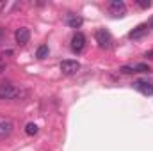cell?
I'll return each mask as SVG.
<instances>
[{"label": "cell", "instance_id": "17", "mask_svg": "<svg viewBox=\"0 0 153 151\" xmlns=\"http://www.w3.org/2000/svg\"><path fill=\"white\" fill-rule=\"evenodd\" d=\"M2 43H4V29L0 27V44H2Z\"/></svg>", "mask_w": 153, "mask_h": 151}, {"label": "cell", "instance_id": "11", "mask_svg": "<svg viewBox=\"0 0 153 151\" xmlns=\"http://www.w3.org/2000/svg\"><path fill=\"white\" fill-rule=\"evenodd\" d=\"M132 70H134V73H150V71H152V68H150L148 64H144V62L132 64Z\"/></svg>", "mask_w": 153, "mask_h": 151}, {"label": "cell", "instance_id": "16", "mask_svg": "<svg viewBox=\"0 0 153 151\" xmlns=\"http://www.w3.org/2000/svg\"><path fill=\"white\" fill-rule=\"evenodd\" d=\"M4 70H5V64H4V61H2V59H0V75H2V73H4Z\"/></svg>", "mask_w": 153, "mask_h": 151}, {"label": "cell", "instance_id": "12", "mask_svg": "<svg viewBox=\"0 0 153 151\" xmlns=\"http://www.w3.org/2000/svg\"><path fill=\"white\" fill-rule=\"evenodd\" d=\"M48 53H50L48 44H41L38 50H36V57H38V59H45V57H48Z\"/></svg>", "mask_w": 153, "mask_h": 151}, {"label": "cell", "instance_id": "7", "mask_svg": "<svg viewBox=\"0 0 153 151\" xmlns=\"http://www.w3.org/2000/svg\"><path fill=\"white\" fill-rule=\"evenodd\" d=\"M64 21H66V25L71 27V29H80V27L84 25V18H82L80 14H76V13H66Z\"/></svg>", "mask_w": 153, "mask_h": 151}, {"label": "cell", "instance_id": "10", "mask_svg": "<svg viewBox=\"0 0 153 151\" xmlns=\"http://www.w3.org/2000/svg\"><path fill=\"white\" fill-rule=\"evenodd\" d=\"M13 130H14V124H13V121H9V119H4V121H0V141L7 139V137L13 133Z\"/></svg>", "mask_w": 153, "mask_h": 151}, {"label": "cell", "instance_id": "18", "mask_svg": "<svg viewBox=\"0 0 153 151\" xmlns=\"http://www.w3.org/2000/svg\"><path fill=\"white\" fill-rule=\"evenodd\" d=\"M152 29H153V20H152Z\"/></svg>", "mask_w": 153, "mask_h": 151}, {"label": "cell", "instance_id": "4", "mask_svg": "<svg viewBox=\"0 0 153 151\" xmlns=\"http://www.w3.org/2000/svg\"><path fill=\"white\" fill-rule=\"evenodd\" d=\"M78 70H80V62H78V61L66 59V61L61 62V71H62L64 75H75Z\"/></svg>", "mask_w": 153, "mask_h": 151}, {"label": "cell", "instance_id": "2", "mask_svg": "<svg viewBox=\"0 0 153 151\" xmlns=\"http://www.w3.org/2000/svg\"><path fill=\"white\" fill-rule=\"evenodd\" d=\"M94 39H96L98 46L103 48V50H109V48L112 46V36H111V32L105 30V29H98V30L94 32Z\"/></svg>", "mask_w": 153, "mask_h": 151}, {"label": "cell", "instance_id": "9", "mask_svg": "<svg viewBox=\"0 0 153 151\" xmlns=\"http://www.w3.org/2000/svg\"><path fill=\"white\" fill-rule=\"evenodd\" d=\"M14 39H16V43H18L20 46L27 44L29 39H30V30H29L27 27H20V29H16V32H14Z\"/></svg>", "mask_w": 153, "mask_h": 151}, {"label": "cell", "instance_id": "3", "mask_svg": "<svg viewBox=\"0 0 153 151\" xmlns=\"http://www.w3.org/2000/svg\"><path fill=\"white\" fill-rule=\"evenodd\" d=\"M109 11L114 18H123L126 14V4L123 0H112L109 2Z\"/></svg>", "mask_w": 153, "mask_h": 151}, {"label": "cell", "instance_id": "6", "mask_svg": "<svg viewBox=\"0 0 153 151\" xmlns=\"http://www.w3.org/2000/svg\"><path fill=\"white\" fill-rule=\"evenodd\" d=\"M84 48H85V36L82 32H75L71 38V50L75 53H80V52H84Z\"/></svg>", "mask_w": 153, "mask_h": 151}, {"label": "cell", "instance_id": "15", "mask_svg": "<svg viewBox=\"0 0 153 151\" xmlns=\"http://www.w3.org/2000/svg\"><path fill=\"white\" fill-rule=\"evenodd\" d=\"M144 57H146L148 61H153V50H148V52L144 53Z\"/></svg>", "mask_w": 153, "mask_h": 151}, {"label": "cell", "instance_id": "14", "mask_svg": "<svg viewBox=\"0 0 153 151\" xmlns=\"http://www.w3.org/2000/svg\"><path fill=\"white\" fill-rule=\"evenodd\" d=\"M137 5H139L141 9H148V7L153 5V2H150V0H148V2H146V0H137Z\"/></svg>", "mask_w": 153, "mask_h": 151}, {"label": "cell", "instance_id": "8", "mask_svg": "<svg viewBox=\"0 0 153 151\" xmlns=\"http://www.w3.org/2000/svg\"><path fill=\"white\" fill-rule=\"evenodd\" d=\"M146 34H148V23H141V25H137L135 29H132L128 32V38L132 41H137V39H143Z\"/></svg>", "mask_w": 153, "mask_h": 151}, {"label": "cell", "instance_id": "5", "mask_svg": "<svg viewBox=\"0 0 153 151\" xmlns=\"http://www.w3.org/2000/svg\"><path fill=\"white\" fill-rule=\"evenodd\" d=\"M132 87L135 91H139L141 94H146V96H153V84L148 80H135L132 84Z\"/></svg>", "mask_w": 153, "mask_h": 151}, {"label": "cell", "instance_id": "1", "mask_svg": "<svg viewBox=\"0 0 153 151\" xmlns=\"http://www.w3.org/2000/svg\"><path fill=\"white\" fill-rule=\"evenodd\" d=\"M22 94H23V91L20 87H16L14 84H11V82H2L0 84V100L13 101V100H18Z\"/></svg>", "mask_w": 153, "mask_h": 151}, {"label": "cell", "instance_id": "13", "mask_svg": "<svg viewBox=\"0 0 153 151\" xmlns=\"http://www.w3.org/2000/svg\"><path fill=\"white\" fill-rule=\"evenodd\" d=\"M38 132H39V128H38L36 123H27V124H25V133H27V135L32 137V135H36Z\"/></svg>", "mask_w": 153, "mask_h": 151}]
</instances>
